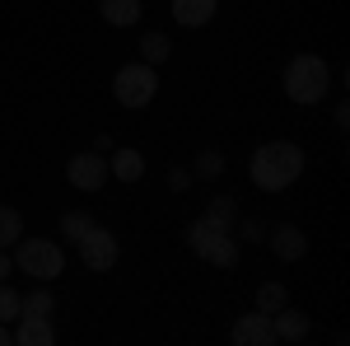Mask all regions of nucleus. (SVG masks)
Segmentation results:
<instances>
[{"label":"nucleus","instance_id":"obj_24","mask_svg":"<svg viewBox=\"0 0 350 346\" xmlns=\"http://www.w3.org/2000/svg\"><path fill=\"white\" fill-rule=\"evenodd\" d=\"M168 187H173V192L191 187V169H168Z\"/></svg>","mask_w":350,"mask_h":346},{"label":"nucleus","instance_id":"obj_11","mask_svg":"<svg viewBox=\"0 0 350 346\" xmlns=\"http://www.w3.org/2000/svg\"><path fill=\"white\" fill-rule=\"evenodd\" d=\"M271 328H275V342H304V337L313 332L308 314H299V309H290V304L271 314Z\"/></svg>","mask_w":350,"mask_h":346},{"label":"nucleus","instance_id":"obj_1","mask_svg":"<svg viewBox=\"0 0 350 346\" xmlns=\"http://www.w3.org/2000/svg\"><path fill=\"white\" fill-rule=\"evenodd\" d=\"M304 164L308 160H304V150H299L295 140H267V145L252 150L247 178L262 192H285V187H295L304 178Z\"/></svg>","mask_w":350,"mask_h":346},{"label":"nucleus","instance_id":"obj_7","mask_svg":"<svg viewBox=\"0 0 350 346\" xmlns=\"http://www.w3.org/2000/svg\"><path fill=\"white\" fill-rule=\"evenodd\" d=\"M75 248H80V262L89 267V271H112V267H117V258H122L117 234H112V230H103V225H94V230H89Z\"/></svg>","mask_w":350,"mask_h":346},{"label":"nucleus","instance_id":"obj_21","mask_svg":"<svg viewBox=\"0 0 350 346\" xmlns=\"http://www.w3.org/2000/svg\"><path fill=\"white\" fill-rule=\"evenodd\" d=\"M219 173H224V155H219V150H201L191 178H206V183H211V178H219Z\"/></svg>","mask_w":350,"mask_h":346},{"label":"nucleus","instance_id":"obj_14","mask_svg":"<svg viewBox=\"0 0 350 346\" xmlns=\"http://www.w3.org/2000/svg\"><path fill=\"white\" fill-rule=\"evenodd\" d=\"M201 220H206L211 230H224V234H234V225H239V201L219 192V197H211V206L201 211Z\"/></svg>","mask_w":350,"mask_h":346},{"label":"nucleus","instance_id":"obj_9","mask_svg":"<svg viewBox=\"0 0 350 346\" xmlns=\"http://www.w3.org/2000/svg\"><path fill=\"white\" fill-rule=\"evenodd\" d=\"M267 243H271V253H275L280 262H299V258L308 253V234H304L299 225H275Z\"/></svg>","mask_w":350,"mask_h":346},{"label":"nucleus","instance_id":"obj_2","mask_svg":"<svg viewBox=\"0 0 350 346\" xmlns=\"http://www.w3.org/2000/svg\"><path fill=\"white\" fill-rule=\"evenodd\" d=\"M327 89H332V66H327L318 52H299L290 56V66H285V99L299 108L308 103H323Z\"/></svg>","mask_w":350,"mask_h":346},{"label":"nucleus","instance_id":"obj_16","mask_svg":"<svg viewBox=\"0 0 350 346\" xmlns=\"http://www.w3.org/2000/svg\"><path fill=\"white\" fill-rule=\"evenodd\" d=\"M94 230V215L89 211H66L61 215V243H80Z\"/></svg>","mask_w":350,"mask_h":346},{"label":"nucleus","instance_id":"obj_22","mask_svg":"<svg viewBox=\"0 0 350 346\" xmlns=\"http://www.w3.org/2000/svg\"><path fill=\"white\" fill-rule=\"evenodd\" d=\"M19 314H24V295L14 291V286H5V281H0V323H14Z\"/></svg>","mask_w":350,"mask_h":346},{"label":"nucleus","instance_id":"obj_3","mask_svg":"<svg viewBox=\"0 0 350 346\" xmlns=\"http://www.w3.org/2000/svg\"><path fill=\"white\" fill-rule=\"evenodd\" d=\"M14 267L33 276V281H42V286H52L56 276H66V248L56 239H24L14 243Z\"/></svg>","mask_w":350,"mask_h":346},{"label":"nucleus","instance_id":"obj_15","mask_svg":"<svg viewBox=\"0 0 350 346\" xmlns=\"http://www.w3.org/2000/svg\"><path fill=\"white\" fill-rule=\"evenodd\" d=\"M98 14H103V24L112 28H131L140 14H145V5L140 0H98Z\"/></svg>","mask_w":350,"mask_h":346},{"label":"nucleus","instance_id":"obj_19","mask_svg":"<svg viewBox=\"0 0 350 346\" xmlns=\"http://www.w3.org/2000/svg\"><path fill=\"white\" fill-rule=\"evenodd\" d=\"M52 309H56V299H52V291L38 281V291L33 295H24V314H33V319H52Z\"/></svg>","mask_w":350,"mask_h":346},{"label":"nucleus","instance_id":"obj_8","mask_svg":"<svg viewBox=\"0 0 350 346\" xmlns=\"http://www.w3.org/2000/svg\"><path fill=\"white\" fill-rule=\"evenodd\" d=\"M234 346H275V328H271V314L252 309V314H239L234 323Z\"/></svg>","mask_w":350,"mask_h":346},{"label":"nucleus","instance_id":"obj_17","mask_svg":"<svg viewBox=\"0 0 350 346\" xmlns=\"http://www.w3.org/2000/svg\"><path fill=\"white\" fill-rule=\"evenodd\" d=\"M168 56H173V47H168L163 33H145V38H140V61H145V66H163Z\"/></svg>","mask_w":350,"mask_h":346},{"label":"nucleus","instance_id":"obj_13","mask_svg":"<svg viewBox=\"0 0 350 346\" xmlns=\"http://www.w3.org/2000/svg\"><path fill=\"white\" fill-rule=\"evenodd\" d=\"M108 173L117 183H140V178H145V155H140V150H112Z\"/></svg>","mask_w":350,"mask_h":346},{"label":"nucleus","instance_id":"obj_4","mask_svg":"<svg viewBox=\"0 0 350 346\" xmlns=\"http://www.w3.org/2000/svg\"><path fill=\"white\" fill-rule=\"evenodd\" d=\"M154 94H159V75H154V66H145V61H131V66H122L117 75H112V99L122 108H150L154 103Z\"/></svg>","mask_w":350,"mask_h":346},{"label":"nucleus","instance_id":"obj_5","mask_svg":"<svg viewBox=\"0 0 350 346\" xmlns=\"http://www.w3.org/2000/svg\"><path fill=\"white\" fill-rule=\"evenodd\" d=\"M187 243H191V253H196L201 262H211V267H234L239 262V239L224 234V230H211L206 220H191Z\"/></svg>","mask_w":350,"mask_h":346},{"label":"nucleus","instance_id":"obj_12","mask_svg":"<svg viewBox=\"0 0 350 346\" xmlns=\"http://www.w3.org/2000/svg\"><path fill=\"white\" fill-rule=\"evenodd\" d=\"M219 0H173V19L183 28H206L211 19H215Z\"/></svg>","mask_w":350,"mask_h":346},{"label":"nucleus","instance_id":"obj_23","mask_svg":"<svg viewBox=\"0 0 350 346\" xmlns=\"http://www.w3.org/2000/svg\"><path fill=\"white\" fill-rule=\"evenodd\" d=\"M234 230H239V239H247V243L267 239V225H262V220H239V225H234Z\"/></svg>","mask_w":350,"mask_h":346},{"label":"nucleus","instance_id":"obj_18","mask_svg":"<svg viewBox=\"0 0 350 346\" xmlns=\"http://www.w3.org/2000/svg\"><path fill=\"white\" fill-rule=\"evenodd\" d=\"M19 234H24V215L14 206H0V248H14Z\"/></svg>","mask_w":350,"mask_h":346},{"label":"nucleus","instance_id":"obj_6","mask_svg":"<svg viewBox=\"0 0 350 346\" xmlns=\"http://www.w3.org/2000/svg\"><path fill=\"white\" fill-rule=\"evenodd\" d=\"M108 155H98V150H84V155H70L66 160V183L75 187V192H103L108 183Z\"/></svg>","mask_w":350,"mask_h":346},{"label":"nucleus","instance_id":"obj_26","mask_svg":"<svg viewBox=\"0 0 350 346\" xmlns=\"http://www.w3.org/2000/svg\"><path fill=\"white\" fill-rule=\"evenodd\" d=\"M14 342V332H10V323H0V346H10Z\"/></svg>","mask_w":350,"mask_h":346},{"label":"nucleus","instance_id":"obj_20","mask_svg":"<svg viewBox=\"0 0 350 346\" xmlns=\"http://www.w3.org/2000/svg\"><path fill=\"white\" fill-rule=\"evenodd\" d=\"M285 304H290V295H285L280 281H267V286L257 291V309H262V314H275V309H285Z\"/></svg>","mask_w":350,"mask_h":346},{"label":"nucleus","instance_id":"obj_10","mask_svg":"<svg viewBox=\"0 0 350 346\" xmlns=\"http://www.w3.org/2000/svg\"><path fill=\"white\" fill-rule=\"evenodd\" d=\"M10 332H14V342H19V346H52L56 342L52 319H33V314H19Z\"/></svg>","mask_w":350,"mask_h":346},{"label":"nucleus","instance_id":"obj_25","mask_svg":"<svg viewBox=\"0 0 350 346\" xmlns=\"http://www.w3.org/2000/svg\"><path fill=\"white\" fill-rule=\"evenodd\" d=\"M10 271H14V258H10V253L0 248V281H10Z\"/></svg>","mask_w":350,"mask_h":346}]
</instances>
